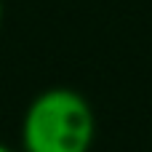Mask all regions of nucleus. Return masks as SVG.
I'll return each mask as SVG.
<instances>
[{
  "label": "nucleus",
  "mask_w": 152,
  "mask_h": 152,
  "mask_svg": "<svg viewBox=\"0 0 152 152\" xmlns=\"http://www.w3.org/2000/svg\"><path fill=\"white\" fill-rule=\"evenodd\" d=\"M94 134V110L88 99L72 88H48L37 94L21 118L24 152H88Z\"/></svg>",
  "instance_id": "f257e3e1"
},
{
  "label": "nucleus",
  "mask_w": 152,
  "mask_h": 152,
  "mask_svg": "<svg viewBox=\"0 0 152 152\" xmlns=\"http://www.w3.org/2000/svg\"><path fill=\"white\" fill-rule=\"evenodd\" d=\"M0 21H3V0H0Z\"/></svg>",
  "instance_id": "7ed1b4c3"
},
{
  "label": "nucleus",
  "mask_w": 152,
  "mask_h": 152,
  "mask_svg": "<svg viewBox=\"0 0 152 152\" xmlns=\"http://www.w3.org/2000/svg\"><path fill=\"white\" fill-rule=\"evenodd\" d=\"M0 152H13V150H11L8 144H3V142H0Z\"/></svg>",
  "instance_id": "f03ea898"
}]
</instances>
